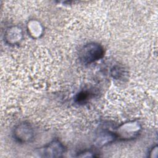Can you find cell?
<instances>
[{"mask_svg":"<svg viewBox=\"0 0 158 158\" xmlns=\"http://www.w3.org/2000/svg\"><path fill=\"white\" fill-rule=\"evenodd\" d=\"M40 152L41 153L39 154L41 157H60L64 152V147L59 141L54 140L41 149Z\"/></svg>","mask_w":158,"mask_h":158,"instance_id":"3957f363","label":"cell"},{"mask_svg":"<svg viewBox=\"0 0 158 158\" xmlns=\"http://www.w3.org/2000/svg\"><path fill=\"white\" fill-rule=\"evenodd\" d=\"M34 131L31 125L27 123L19 124L14 130L16 139L21 143L31 142L34 139Z\"/></svg>","mask_w":158,"mask_h":158,"instance_id":"7a4b0ae2","label":"cell"},{"mask_svg":"<svg viewBox=\"0 0 158 158\" xmlns=\"http://www.w3.org/2000/svg\"><path fill=\"white\" fill-rule=\"evenodd\" d=\"M103 54L104 49L102 46L98 43H91L83 47L80 52L79 57L83 64H88L101 59Z\"/></svg>","mask_w":158,"mask_h":158,"instance_id":"6da1fadb","label":"cell"},{"mask_svg":"<svg viewBox=\"0 0 158 158\" xmlns=\"http://www.w3.org/2000/svg\"><path fill=\"white\" fill-rule=\"evenodd\" d=\"M121 131H124L123 136H122V138H126L127 139H129L130 138H134L135 135L138 134L139 132V128L138 125L135 123L134 125L132 123H126L124 125H123V127L122 128H120Z\"/></svg>","mask_w":158,"mask_h":158,"instance_id":"277c9868","label":"cell"}]
</instances>
